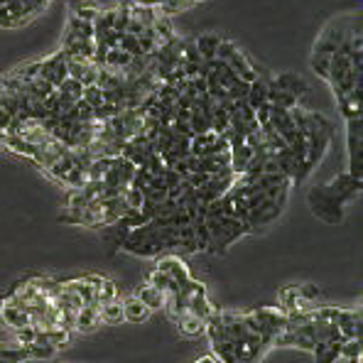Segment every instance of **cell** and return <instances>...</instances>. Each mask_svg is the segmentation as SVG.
<instances>
[{
    "instance_id": "obj_1",
    "label": "cell",
    "mask_w": 363,
    "mask_h": 363,
    "mask_svg": "<svg viewBox=\"0 0 363 363\" xmlns=\"http://www.w3.org/2000/svg\"><path fill=\"white\" fill-rule=\"evenodd\" d=\"M211 351L221 363H258L270 341L263 336L253 309L250 312H218L206 322Z\"/></svg>"
},
{
    "instance_id": "obj_2",
    "label": "cell",
    "mask_w": 363,
    "mask_h": 363,
    "mask_svg": "<svg viewBox=\"0 0 363 363\" xmlns=\"http://www.w3.org/2000/svg\"><path fill=\"white\" fill-rule=\"evenodd\" d=\"M361 196V179H354L349 172L336 174L327 184H317L307 191V204L317 218L327 223H341L346 213V204Z\"/></svg>"
},
{
    "instance_id": "obj_3",
    "label": "cell",
    "mask_w": 363,
    "mask_h": 363,
    "mask_svg": "<svg viewBox=\"0 0 363 363\" xmlns=\"http://www.w3.org/2000/svg\"><path fill=\"white\" fill-rule=\"evenodd\" d=\"M204 223H206V233H209L206 250H211V253H216V255L226 253L228 245H233L241 236L250 233L243 221L231 218V216H223V213L218 211L216 201L204 204Z\"/></svg>"
},
{
    "instance_id": "obj_4",
    "label": "cell",
    "mask_w": 363,
    "mask_h": 363,
    "mask_svg": "<svg viewBox=\"0 0 363 363\" xmlns=\"http://www.w3.org/2000/svg\"><path fill=\"white\" fill-rule=\"evenodd\" d=\"M363 121L349 118L346 121V147H349V167L346 172L354 179H363Z\"/></svg>"
},
{
    "instance_id": "obj_5",
    "label": "cell",
    "mask_w": 363,
    "mask_h": 363,
    "mask_svg": "<svg viewBox=\"0 0 363 363\" xmlns=\"http://www.w3.org/2000/svg\"><path fill=\"white\" fill-rule=\"evenodd\" d=\"M55 349L50 346H20V344H0V363H23L28 359H50Z\"/></svg>"
},
{
    "instance_id": "obj_6",
    "label": "cell",
    "mask_w": 363,
    "mask_h": 363,
    "mask_svg": "<svg viewBox=\"0 0 363 363\" xmlns=\"http://www.w3.org/2000/svg\"><path fill=\"white\" fill-rule=\"evenodd\" d=\"M67 52L60 50L55 52L52 57H47V60H40V79H45V82H50L52 86H60L64 79L69 77L67 74Z\"/></svg>"
},
{
    "instance_id": "obj_7",
    "label": "cell",
    "mask_w": 363,
    "mask_h": 363,
    "mask_svg": "<svg viewBox=\"0 0 363 363\" xmlns=\"http://www.w3.org/2000/svg\"><path fill=\"white\" fill-rule=\"evenodd\" d=\"M155 270L164 272V275H169L174 282L182 287L186 285V282L191 280V272L186 268V263L179 258V255H160L157 258V265H155Z\"/></svg>"
},
{
    "instance_id": "obj_8",
    "label": "cell",
    "mask_w": 363,
    "mask_h": 363,
    "mask_svg": "<svg viewBox=\"0 0 363 363\" xmlns=\"http://www.w3.org/2000/svg\"><path fill=\"white\" fill-rule=\"evenodd\" d=\"M270 82H272V86H277L280 91H285V94L295 96L297 101H300V96H304L309 91L307 82L295 72H282V74H277L275 79H270Z\"/></svg>"
},
{
    "instance_id": "obj_9",
    "label": "cell",
    "mask_w": 363,
    "mask_h": 363,
    "mask_svg": "<svg viewBox=\"0 0 363 363\" xmlns=\"http://www.w3.org/2000/svg\"><path fill=\"white\" fill-rule=\"evenodd\" d=\"M0 319H3L5 327L15 329V332H18V329H25V327H32L28 309H20L8 302H0Z\"/></svg>"
},
{
    "instance_id": "obj_10",
    "label": "cell",
    "mask_w": 363,
    "mask_h": 363,
    "mask_svg": "<svg viewBox=\"0 0 363 363\" xmlns=\"http://www.w3.org/2000/svg\"><path fill=\"white\" fill-rule=\"evenodd\" d=\"M123 304V319H125V322H130V324H143V322H147V319H150V309L145 307V304H143L140 300H138L135 295L133 297H128L125 302H121Z\"/></svg>"
},
{
    "instance_id": "obj_11",
    "label": "cell",
    "mask_w": 363,
    "mask_h": 363,
    "mask_svg": "<svg viewBox=\"0 0 363 363\" xmlns=\"http://www.w3.org/2000/svg\"><path fill=\"white\" fill-rule=\"evenodd\" d=\"M341 346H344V336H336V339L314 346V363H334L341 356Z\"/></svg>"
},
{
    "instance_id": "obj_12",
    "label": "cell",
    "mask_w": 363,
    "mask_h": 363,
    "mask_svg": "<svg viewBox=\"0 0 363 363\" xmlns=\"http://www.w3.org/2000/svg\"><path fill=\"white\" fill-rule=\"evenodd\" d=\"M172 322H174V327L179 329V334L189 336V339H194V336H201V334L206 332V322H201L199 317H194V314H189V312H182L179 317L172 319Z\"/></svg>"
},
{
    "instance_id": "obj_13",
    "label": "cell",
    "mask_w": 363,
    "mask_h": 363,
    "mask_svg": "<svg viewBox=\"0 0 363 363\" xmlns=\"http://www.w3.org/2000/svg\"><path fill=\"white\" fill-rule=\"evenodd\" d=\"M245 104H248L253 111L268 104V77H263V74H260V77L250 84L248 96H245Z\"/></svg>"
},
{
    "instance_id": "obj_14",
    "label": "cell",
    "mask_w": 363,
    "mask_h": 363,
    "mask_svg": "<svg viewBox=\"0 0 363 363\" xmlns=\"http://www.w3.org/2000/svg\"><path fill=\"white\" fill-rule=\"evenodd\" d=\"M218 42H221V35H216V32H206V35H201L199 40H194L196 52H199L201 62H211V60H216Z\"/></svg>"
},
{
    "instance_id": "obj_15",
    "label": "cell",
    "mask_w": 363,
    "mask_h": 363,
    "mask_svg": "<svg viewBox=\"0 0 363 363\" xmlns=\"http://www.w3.org/2000/svg\"><path fill=\"white\" fill-rule=\"evenodd\" d=\"M99 324H101V317H99V307H96V304L84 307L82 312L77 314V319H74V329H77V332H94Z\"/></svg>"
},
{
    "instance_id": "obj_16",
    "label": "cell",
    "mask_w": 363,
    "mask_h": 363,
    "mask_svg": "<svg viewBox=\"0 0 363 363\" xmlns=\"http://www.w3.org/2000/svg\"><path fill=\"white\" fill-rule=\"evenodd\" d=\"M64 40H94V25L69 15V25L64 32Z\"/></svg>"
},
{
    "instance_id": "obj_17",
    "label": "cell",
    "mask_w": 363,
    "mask_h": 363,
    "mask_svg": "<svg viewBox=\"0 0 363 363\" xmlns=\"http://www.w3.org/2000/svg\"><path fill=\"white\" fill-rule=\"evenodd\" d=\"M135 297H138V300H140L143 304H145V307L150 309V312H152V309H162V307H164V300H167V297H164L160 290H155L152 285L138 287Z\"/></svg>"
},
{
    "instance_id": "obj_18",
    "label": "cell",
    "mask_w": 363,
    "mask_h": 363,
    "mask_svg": "<svg viewBox=\"0 0 363 363\" xmlns=\"http://www.w3.org/2000/svg\"><path fill=\"white\" fill-rule=\"evenodd\" d=\"M147 285H152L155 290H160L164 297L174 295V292L179 290L177 282H174L169 275H164V272H160V270H152V272H150V277H147Z\"/></svg>"
},
{
    "instance_id": "obj_19",
    "label": "cell",
    "mask_w": 363,
    "mask_h": 363,
    "mask_svg": "<svg viewBox=\"0 0 363 363\" xmlns=\"http://www.w3.org/2000/svg\"><path fill=\"white\" fill-rule=\"evenodd\" d=\"M160 15L157 8H147V5H130V20H135V23H140L143 28H152L155 18Z\"/></svg>"
},
{
    "instance_id": "obj_20",
    "label": "cell",
    "mask_w": 363,
    "mask_h": 363,
    "mask_svg": "<svg viewBox=\"0 0 363 363\" xmlns=\"http://www.w3.org/2000/svg\"><path fill=\"white\" fill-rule=\"evenodd\" d=\"M99 317H101V322H106V324H121L123 322V304L118 300L108 302V304H101Z\"/></svg>"
},
{
    "instance_id": "obj_21",
    "label": "cell",
    "mask_w": 363,
    "mask_h": 363,
    "mask_svg": "<svg viewBox=\"0 0 363 363\" xmlns=\"http://www.w3.org/2000/svg\"><path fill=\"white\" fill-rule=\"evenodd\" d=\"M118 300V287H116V282L113 280H101V285H99V290H96V304H108V302H116Z\"/></svg>"
},
{
    "instance_id": "obj_22",
    "label": "cell",
    "mask_w": 363,
    "mask_h": 363,
    "mask_svg": "<svg viewBox=\"0 0 363 363\" xmlns=\"http://www.w3.org/2000/svg\"><path fill=\"white\" fill-rule=\"evenodd\" d=\"M309 64H312V69H314V74H317V77L327 79V77H329V64H332V55H329V52L314 50Z\"/></svg>"
},
{
    "instance_id": "obj_23",
    "label": "cell",
    "mask_w": 363,
    "mask_h": 363,
    "mask_svg": "<svg viewBox=\"0 0 363 363\" xmlns=\"http://www.w3.org/2000/svg\"><path fill=\"white\" fill-rule=\"evenodd\" d=\"M84 104H89L91 108H99L101 104H104V91H101L99 86H84V96H82Z\"/></svg>"
},
{
    "instance_id": "obj_24",
    "label": "cell",
    "mask_w": 363,
    "mask_h": 363,
    "mask_svg": "<svg viewBox=\"0 0 363 363\" xmlns=\"http://www.w3.org/2000/svg\"><path fill=\"white\" fill-rule=\"evenodd\" d=\"M128 23H130V8H118V10H116L113 32H118V35H123V32L128 30Z\"/></svg>"
},
{
    "instance_id": "obj_25",
    "label": "cell",
    "mask_w": 363,
    "mask_h": 363,
    "mask_svg": "<svg viewBox=\"0 0 363 363\" xmlns=\"http://www.w3.org/2000/svg\"><path fill=\"white\" fill-rule=\"evenodd\" d=\"M341 356H346V359H361V339L344 341V346H341Z\"/></svg>"
},
{
    "instance_id": "obj_26",
    "label": "cell",
    "mask_w": 363,
    "mask_h": 363,
    "mask_svg": "<svg viewBox=\"0 0 363 363\" xmlns=\"http://www.w3.org/2000/svg\"><path fill=\"white\" fill-rule=\"evenodd\" d=\"M15 339H18L20 346H32L35 344V327H25L15 332Z\"/></svg>"
},
{
    "instance_id": "obj_27",
    "label": "cell",
    "mask_w": 363,
    "mask_h": 363,
    "mask_svg": "<svg viewBox=\"0 0 363 363\" xmlns=\"http://www.w3.org/2000/svg\"><path fill=\"white\" fill-rule=\"evenodd\" d=\"M194 363H221V361H218L213 354H206V356H199V359H196Z\"/></svg>"
},
{
    "instance_id": "obj_28",
    "label": "cell",
    "mask_w": 363,
    "mask_h": 363,
    "mask_svg": "<svg viewBox=\"0 0 363 363\" xmlns=\"http://www.w3.org/2000/svg\"><path fill=\"white\" fill-rule=\"evenodd\" d=\"M133 5H147V8H157L160 0H130Z\"/></svg>"
},
{
    "instance_id": "obj_29",
    "label": "cell",
    "mask_w": 363,
    "mask_h": 363,
    "mask_svg": "<svg viewBox=\"0 0 363 363\" xmlns=\"http://www.w3.org/2000/svg\"><path fill=\"white\" fill-rule=\"evenodd\" d=\"M349 363H361V359H349Z\"/></svg>"
}]
</instances>
